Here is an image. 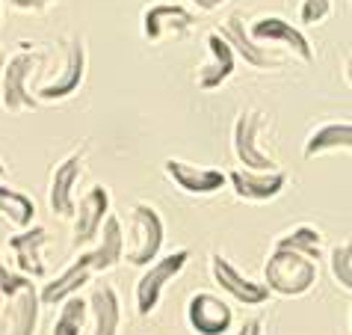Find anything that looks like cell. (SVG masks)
<instances>
[{"mask_svg":"<svg viewBox=\"0 0 352 335\" xmlns=\"http://www.w3.org/2000/svg\"><path fill=\"white\" fill-rule=\"evenodd\" d=\"M320 267L308 255L285 250V246H272L267 264H263V285L270 294H281V297H302L317 285Z\"/></svg>","mask_w":352,"mask_h":335,"instance_id":"obj_1","label":"cell"},{"mask_svg":"<svg viewBox=\"0 0 352 335\" xmlns=\"http://www.w3.org/2000/svg\"><path fill=\"white\" fill-rule=\"evenodd\" d=\"M128 216H131V229H128V243H124L122 261L133 264V267H145L163 250V241H166L163 216L151 202H133Z\"/></svg>","mask_w":352,"mask_h":335,"instance_id":"obj_2","label":"cell"},{"mask_svg":"<svg viewBox=\"0 0 352 335\" xmlns=\"http://www.w3.org/2000/svg\"><path fill=\"white\" fill-rule=\"evenodd\" d=\"M42 63V54L36 51H18L3 63V72H0V104H3V110H36L38 101L30 92V77Z\"/></svg>","mask_w":352,"mask_h":335,"instance_id":"obj_3","label":"cell"},{"mask_svg":"<svg viewBox=\"0 0 352 335\" xmlns=\"http://www.w3.org/2000/svg\"><path fill=\"white\" fill-rule=\"evenodd\" d=\"M187 261H190V250H178V252L163 255V258L157 255L151 264H145L148 270L136 282V314H140V318H148V314L157 312L166 285L187 267Z\"/></svg>","mask_w":352,"mask_h":335,"instance_id":"obj_4","label":"cell"},{"mask_svg":"<svg viewBox=\"0 0 352 335\" xmlns=\"http://www.w3.org/2000/svg\"><path fill=\"white\" fill-rule=\"evenodd\" d=\"M263 125H267V113L258 107L240 110L234 119V154L246 170H278V163L258 145V134L263 131Z\"/></svg>","mask_w":352,"mask_h":335,"instance_id":"obj_5","label":"cell"},{"mask_svg":"<svg viewBox=\"0 0 352 335\" xmlns=\"http://www.w3.org/2000/svg\"><path fill=\"white\" fill-rule=\"evenodd\" d=\"M63 48H65L63 72L56 74V81L38 86L36 101H63V98L74 95L83 86V77H86V42L80 36H68L63 42Z\"/></svg>","mask_w":352,"mask_h":335,"instance_id":"obj_6","label":"cell"},{"mask_svg":"<svg viewBox=\"0 0 352 335\" xmlns=\"http://www.w3.org/2000/svg\"><path fill=\"white\" fill-rule=\"evenodd\" d=\"M249 36L255 39L258 45H285L293 57H299L302 63H314V48H311L308 36L299 30L296 24L285 21L278 15H263L255 24L246 27Z\"/></svg>","mask_w":352,"mask_h":335,"instance_id":"obj_7","label":"cell"},{"mask_svg":"<svg viewBox=\"0 0 352 335\" xmlns=\"http://www.w3.org/2000/svg\"><path fill=\"white\" fill-rule=\"evenodd\" d=\"M210 273H213V282H217L231 300H237L243 305H263L270 300V288H267V285L249 279V276H243L222 252L210 255Z\"/></svg>","mask_w":352,"mask_h":335,"instance_id":"obj_8","label":"cell"},{"mask_svg":"<svg viewBox=\"0 0 352 335\" xmlns=\"http://www.w3.org/2000/svg\"><path fill=\"white\" fill-rule=\"evenodd\" d=\"M187 321L195 335H225L231 332L234 312L222 297L201 291V294H192L187 303Z\"/></svg>","mask_w":352,"mask_h":335,"instance_id":"obj_9","label":"cell"},{"mask_svg":"<svg viewBox=\"0 0 352 335\" xmlns=\"http://www.w3.org/2000/svg\"><path fill=\"white\" fill-rule=\"evenodd\" d=\"M107 214H110V190L104 184L89 187L83 199L74 202V250L95 243Z\"/></svg>","mask_w":352,"mask_h":335,"instance_id":"obj_10","label":"cell"},{"mask_svg":"<svg viewBox=\"0 0 352 335\" xmlns=\"http://www.w3.org/2000/svg\"><path fill=\"white\" fill-rule=\"evenodd\" d=\"M83 172V152L65 154L51 172V187H47V205L56 216H74V187Z\"/></svg>","mask_w":352,"mask_h":335,"instance_id":"obj_11","label":"cell"},{"mask_svg":"<svg viewBox=\"0 0 352 335\" xmlns=\"http://www.w3.org/2000/svg\"><path fill=\"white\" fill-rule=\"evenodd\" d=\"M225 181H231L237 199L270 202L281 196V190L287 184V175L285 170H234L231 175H225Z\"/></svg>","mask_w":352,"mask_h":335,"instance_id":"obj_12","label":"cell"},{"mask_svg":"<svg viewBox=\"0 0 352 335\" xmlns=\"http://www.w3.org/2000/svg\"><path fill=\"white\" fill-rule=\"evenodd\" d=\"M195 24V15L181 3H154L142 15V36L148 42H163L166 36H184Z\"/></svg>","mask_w":352,"mask_h":335,"instance_id":"obj_13","label":"cell"},{"mask_svg":"<svg viewBox=\"0 0 352 335\" xmlns=\"http://www.w3.org/2000/svg\"><path fill=\"white\" fill-rule=\"evenodd\" d=\"M219 36L225 39V42L231 45V51L240 57L246 65H252V68H276V65H281V60L276 54H270V48H263V45H258L255 39L249 36V30H246V21H243V15H228L225 18V24L219 27Z\"/></svg>","mask_w":352,"mask_h":335,"instance_id":"obj_14","label":"cell"},{"mask_svg":"<svg viewBox=\"0 0 352 335\" xmlns=\"http://www.w3.org/2000/svg\"><path fill=\"white\" fill-rule=\"evenodd\" d=\"M163 170L184 193H190V196H210V193L222 190V184H225V172L222 170L187 163V161H178V157H169V161L163 163Z\"/></svg>","mask_w":352,"mask_h":335,"instance_id":"obj_15","label":"cell"},{"mask_svg":"<svg viewBox=\"0 0 352 335\" xmlns=\"http://www.w3.org/2000/svg\"><path fill=\"white\" fill-rule=\"evenodd\" d=\"M47 243V229L45 225H27V229H18L9 246H12L18 273L30 276V279H42L45 276V261H42V250Z\"/></svg>","mask_w":352,"mask_h":335,"instance_id":"obj_16","label":"cell"},{"mask_svg":"<svg viewBox=\"0 0 352 335\" xmlns=\"http://www.w3.org/2000/svg\"><path fill=\"white\" fill-rule=\"evenodd\" d=\"M92 276H95V258H92V250H89V252H83L80 258H74L60 276H56V279H51L42 291H38V303L56 305L60 300L77 294L83 285H89Z\"/></svg>","mask_w":352,"mask_h":335,"instance_id":"obj_17","label":"cell"},{"mask_svg":"<svg viewBox=\"0 0 352 335\" xmlns=\"http://www.w3.org/2000/svg\"><path fill=\"white\" fill-rule=\"evenodd\" d=\"M208 51H210V63L201 65V72H199V90L213 92V90H219L222 83L231 81L234 68H237V54H234L231 45L219 36V30L208 33Z\"/></svg>","mask_w":352,"mask_h":335,"instance_id":"obj_18","label":"cell"},{"mask_svg":"<svg viewBox=\"0 0 352 335\" xmlns=\"http://www.w3.org/2000/svg\"><path fill=\"white\" fill-rule=\"evenodd\" d=\"M9 300V312H6V329L3 335H36L38 327V291L33 279L24 285L18 294H12Z\"/></svg>","mask_w":352,"mask_h":335,"instance_id":"obj_19","label":"cell"},{"mask_svg":"<svg viewBox=\"0 0 352 335\" xmlns=\"http://www.w3.org/2000/svg\"><path fill=\"white\" fill-rule=\"evenodd\" d=\"M86 303H89V314H92V332L89 335H119L122 300H119V294H116V288H110V285H98Z\"/></svg>","mask_w":352,"mask_h":335,"instance_id":"obj_20","label":"cell"},{"mask_svg":"<svg viewBox=\"0 0 352 335\" xmlns=\"http://www.w3.org/2000/svg\"><path fill=\"white\" fill-rule=\"evenodd\" d=\"M95 250H92V258H95V273H107L113 270L116 264L122 261V252H124V232H122V220L116 214H107L104 223H101V232L95 238Z\"/></svg>","mask_w":352,"mask_h":335,"instance_id":"obj_21","label":"cell"},{"mask_svg":"<svg viewBox=\"0 0 352 335\" xmlns=\"http://www.w3.org/2000/svg\"><path fill=\"white\" fill-rule=\"evenodd\" d=\"M338 149H344V152L352 149V125L349 122L317 125L314 131L308 134L305 145H302V154H305V161H314V157L326 154V152H338Z\"/></svg>","mask_w":352,"mask_h":335,"instance_id":"obj_22","label":"cell"},{"mask_svg":"<svg viewBox=\"0 0 352 335\" xmlns=\"http://www.w3.org/2000/svg\"><path fill=\"white\" fill-rule=\"evenodd\" d=\"M86 321H89V303L80 297V291L60 300V314H56L51 335H83Z\"/></svg>","mask_w":352,"mask_h":335,"instance_id":"obj_23","label":"cell"},{"mask_svg":"<svg viewBox=\"0 0 352 335\" xmlns=\"http://www.w3.org/2000/svg\"><path fill=\"white\" fill-rule=\"evenodd\" d=\"M0 216H6L15 229H27L36 220V202L24 190L0 184Z\"/></svg>","mask_w":352,"mask_h":335,"instance_id":"obj_24","label":"cell"},{"mask_svg":"<svg viewBox=\"0 0 352 335\" xmlns=\"http://www.w3.org/2000/svg\"><path fill=\"white\" fill-rule=\"evenodd\" d=\"M272 246H285V250L308 255L311 261H320L322 258V232L314 229V225H296V229L278 234Z\"/></svg>","mask_w":352,"mask_h":335,"instance_id":"obj_25","label":"cell"},{"mask_svg":"<svg viewBox=\"0 0 352 335\" xmlns=\"http://www.w3.org/2000/svg\"><path fill=\"white\" fill-rule=\"evenodd\" d=\"M329 264H331V276L344 291H352V243H335L329 252Z\"/></svg>","mask_w":352,"mask_h":335,"instance_id":"obj_26","label":"cell"},{"mask_svg":"<svg viewBox=\"0 0 352 335\" xmlns=\"http://www.w3.org/2000/svg\"><path fill=\"white\" fill-rule=\"evenodd\" d=\"M27 282H30V276L9 270V267H6V261L0 258V294H3V300H6V297H12V294H18Z\"/></svg>","mask_w":352,"mask_h":335,"instance_id":"obj_27","label":"cell"},{"mask_svg":"<svg viewBox=\"0 0 352 335\" xmlns=\"http://www.w3.org/2000/svg\"><path fill=\"white\" fill-rule=\"evenodd\" d=\"M331 12V0H302L299 21L302 24H320Z\"/></svg>","mask_w":352,"mask_h":335,"instance_id":"obj_28","label":"cell"},{"mask_svg":"<svg viewBox=\"0 0 352 335\" xmlns=\"http://www.w3.org/2000/svg\"><path fill=\"white\" fill-rule=\"evenodd\" d=\"M15 9H21V12H45L47 6H54L56 0H9Z\"/></svg>","mask_w":352,"mask_h":335,"instance_id":"obj_29","label":"cell"},{"mask_svg":"<svg viewBox=\"0 0 352 335\" xmlns=\"http://www.w3.org/2000/svg\"><path fill=\"white\" fill-rule=\"evenodd\" d=\"M261 332H263V323L258 318H252V321H243V327L234 335H261Z\"/></svg>","mask_w":352,"mask_h":335,"instance_id":"obj_30","label":"cell"},{"mask_svg":"<svg viewBox=\"0 0 352 335\" xmlns=\"http://www.w3.org/2000/svg\"><path fill=\"white\" fill-rule=\"evenodd\" d=\"M190 3H195V6L201 9V12H213V9H219L225 0H190Z\"/></svg>","mask_w":352,"mask_h":335,"instance_id":"obj_31","label":"cell"},{"mask_svg":"<svg viewBox=\"0 0 352 335\" xmlns=\"http://www.w3.org/2000/svg\"><path fill=\"white\" fill-rule=\"evenodd\" d=\"M3 63H6V54L0 51V72H3Z\"/></svg>","mask_w":352,"mask_h":335,"instance_id":"obj_32","label":"cell"},{"mask_svg":"<svg viewBox=\"0 0 352 335\" xmlns=\"http://www.w3.org/2000/svg\"><path fill=\"white\" fill-rule=\"evenodd\" d=\"M0 175H6V166H3V161H0Z\"/></svg>","mask_w":352,"mask_h":335,"instance_id":"obj_33","label":"cell"},{"mask_svg":"<svg viewBox=\"0 0 352 335\" xmlns=\"http://www.w3.org/2000/svg\"><path fill=\"white\" fill-rule=\"evenodd\" d=\"M0 309H3V294H0Z\"/></svg>","mask_w":352,"mask_h":335,"instance_id":"obj_34","label":"cell"},{"mask_svg":"<svg viewBox=\"0 0 352 335\" xmlns=\"http://www.w3.org/2000/svg\"><path fill=\"white\" fill-rule=\"evenodd\" d=\"M0 15H3V6H0Z\"/></svg>","mask_w":352,"mask_h":335,"instance_id":"obj_35","label":"cell"}]
</instances>
